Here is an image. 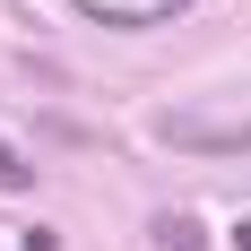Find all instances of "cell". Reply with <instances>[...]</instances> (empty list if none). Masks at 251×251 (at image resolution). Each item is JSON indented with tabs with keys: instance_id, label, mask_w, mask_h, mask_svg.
Here are the masks:
<instances>
[{
	"instance_id": "cell-1",
	"label": "cell",
	"mask_w": 251,
	"mask_h": 251,
	"mask_svg": "<svg viewBox=\"0 0 251 251\" xmlns=\"http://www.w3.org/2000/svg\"><path fill=\"white\" fill-rule=\"evenodd\" d=\"M165 148H191V156H243L251 148V122H200V113H165L156 122Z\"/></svg>"
},
{
	"instance_id": "cell-2",
	"label": "cell",
	"mask_w": 251,
	"mask_h": 251,
	"mask_svg": "<svg viewBox=\"0 0 251 251\" xmlns=\"http://www.w3.org/2000/svg\"><path fill=\"white\" fill-rule=\"evenodd\" d=\"M78 18H96V26H165V18H182L191 0H70Z\"/></svg>"
},
{
	"instance_id": "cell-3",
	"label": "cell",
	"mask_w": 251,
	"mask_h": 251,
	"mask_svg": "<svg viewBox=\"0 0 251 251\" xmlns=\"http://www.w3.org/2000/svg\"><path fill=\"white\" fill-rule=\"evenodd\" d=\"M148 234H156V243H165V251H200V243H208V226H200V217H191V208H165V217H156Z\"/></svg>"
},
{
	"instance_id": "cell-4",
	"label": "cell",
	"mask_w": 251,
	"mask_h": 251,
	"mask_svg": "<svg viewBox=\"0 0 251 251\" xmlns=\"http://www.w3.org/2000/svg\"><path fill=\"white\" fill-rule=\"evenodd\" d=\"M26 182H35V165H18V148L0 139V191H26Z\"/></svg>"
},
{
	"instance_id": "cell-5",
	"label": "cell",
	"mask_w": 251,
	"mask_h": 251,
	"mask_svg": "<svg viewBox=\"0 0 251 251\" xmlns=\"http://www.w3.org/2000/svg\"><path fill=\"white\" fill-rule=\"evenodd\" d=\"M234 243H243V251H251V226H234Z\"/></svg>"
}]
</instances>
